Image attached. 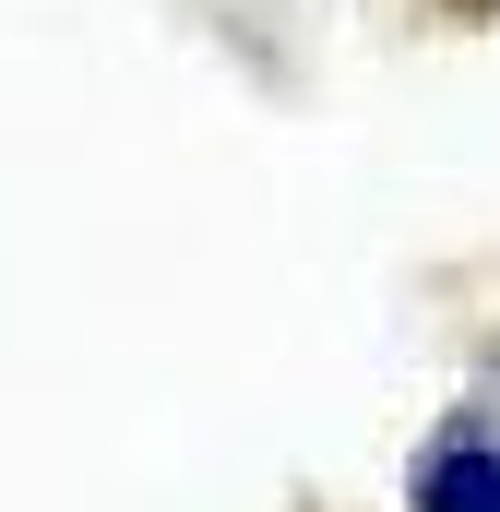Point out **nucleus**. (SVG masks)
Segmentation results:
<instances>
[{
    "mask_svg": "<svg viewBox=\"0 0 500 512\" xmlns=\"http://www.w3.org/2000/svg\"><path fill=\"white\" fill-rule=\"evenodd\" d=\"M405 512H500V405H453V417L417 441Z\"/></svg>",
    "mask_w": 500,
    "mask_h": 512,
    "instance_id": "f257e3e1",
    "label": "nucleus"
},
{
    "mask_svg": "<svg viewBox=\"0 0 500 512\" xmlns=\"http://www.w3.org/2000/svg\"><path fill=\"white\" fill-rule=\"evenodd\" d=\"M441 24H500V0H429Z\"/></svg>",
    "mask_w": 500,
    "mask_h": 512,
    "instance_id": "f03ea898",
    "label": "nucleus"
}]
</instances>
